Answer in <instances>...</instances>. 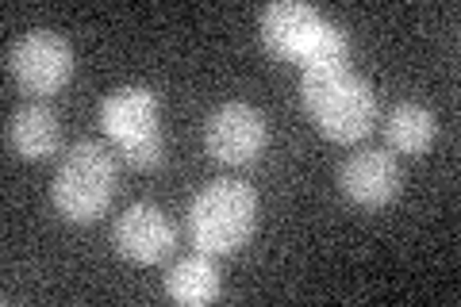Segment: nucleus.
<instances>
[{"label": "nucleus", "instance_id": "f257e3e1", "mask_svg": "<svg viewBox=\"0 0 461 307\" xmlns=\"http://www.w3.org/2000/svg\"><path fill=\"white\" fill-rule=\"evenodd\" d=\"M258 39L273 58L296 62L300 69L346 66V58H350V35L304 0H273V5H266L262 16H258Z\"/></svg>", "mask_w": 461, "mask_h": 307}, {"label": "nucleus", "instance_id": "1a4fd4ad", "mask_svg": "<svg viewBox=\"0 0 461 307\" xmlns=\"http://www.w3.org/2000/svg\"><path fill=\"white\" fill-rule=\"evenodd\" d=\"M339 193L357 208H384L400 196V166L388 150L350 154L339 169Z\"/></svg>", "mask_w": 461, "mask_h": 307}, {"label": "nucleus", "instance_id": "423d86ee", "mask_svg": "<svg viewBox=\"0 0 461 307\" xmlns=\"http://www.w3.org/2000/svg\"><path fill=\"white\" fill-rule=\"evenodd\" d=\"M5 69L20 93H27L32 100H47L69 85L77 69V54L66 35L47 32V27H32V32L8 42Z\"/></svg>", "mask_w": 461, "mask_h": 307}, {"label": "nucleus", "instance_id": "f8f14e48", "mask_svg": "<svg viewBox=\"0 0 461 307\" xmlns=\"http://www.w3.org/2000/svg\"><path fill=\"white\" fill-rule=\"evenodd\" d=\"M435 135H438V120L420 100H400V104L384 112V142L393 146L396 154L420 158L430 150Z\"/></svg>", "mask_w": 461, "mask_h": 307}, {"label": "nucleus", "instance_id": "f03ea898", "mask_svg": "<svg viewBox=\"0 0 461 307\" xmlns=\"http://www.w3.org/2000/svg\"><path fill=\"white\" fill-rule=\"evenodd\" d=\"M300 100L320 135L330 142H357L377 127V93L350 66H323L300 73Z\"/></svg>", "mask_w": 461, "mask_h": 307}, {"label": "nucleus", "instance_id": "20e7f679", "mask_svg": "<svg viewBox=\"0 0 461 307\" xmlns=\"http://www.w3.org/2000/svg\"><path fill=\"white\" fill-rule=\"evenodd\" d=\"M258 223L254 185L235 177L208 181L189 203V239L204 254H239L250 242Z\"/></svg>", "mask_w": 461, "mask_h": 307}, {"label": "nucleus", "instance_id": "39448f33", "mask_svg": "<svg viewBox=\"0 0 461 307\" xmlns=\"http://www.w3.org/2000/svg\"><path fill=\"white\" fill-rule=\"evenodd\" d=\"M158 93L147 85H123L100 100V127L108 131V142L123 154L127 166L158 169L166 158V139L158 127Z\"/></svg>", "mask_w": 461, "mask_h": 307}, {"label": "nucleus", "instance_id": "9b49d317", "mask_svg": "<svg viewBox=\"0 0 461 307\" xmlns=\"http://www.w3.org/2000/svg\"><path fill=\"white\" fill-rule=\"evenodd\" d=\"M220 292H223L220 269H215L212 254L204 250L173 261V269L166 273V296L181 307H204L212 300H220Z\"/></svg>", "mask_w": 461, "mask_h": 307}, {"label": "nucleus", "instance_id": "7ed1b4c3", "mask_svg": "<svg viewBox=\"0 0 461 307\" xmlns=\"http://www.w3.org/2000/svg\"><path fill=\"white\" fill-rule=\"evenodd\" d=\"M115 150L112 142L81 139L62 154L50 181V200L66 223H96L115 196Z\"/></svg>", "mask_w": 461, "mask_h": 307}, {"label": "nucleus", "instance_id": "0eeeda50", "mask_svg": "<svg viewBox=\"0 0 461 307\" xmlns=\"http://www.w3.org/2000/svg\"><path fill=\"white\" fill-rule=\"evenodd\" d=\"M269 146V120L247 100H227L204 120V150L220 166H247Z\"/></svg>", "mask_w": 461, "mask_h": 307}, {"label": "nucleus", "instance_id": "6e6552de", "mask_svg": "<svg viewBox=\"0 0 461 307\" xmlns=\"http://www.w3.org/2000/svg\"><path fill=\"white\" fill-rule=\"evenodd\" d=\"M177 230H173L169 215L158 203H131L123 215L112 223V246L115 254L131 266H158L173 254Z\"/></svg>", "mask_w": 461, "mask_h": 307}, {"label": "nucleus", "instance_id": "9d476101", "mask_svg": "<svg viewBox=\"0 0 461 307\" xmlns=\"http://www.w3.org/2000/svg\"><path fill=\"white\" fill-rule=\"evenodd\" d=\"M5 139H8V150L23 158V162H47L62 146V123H58L50 104L27 100V104H20L8 115Z\"/></svg>", "mask_w": 461, "mask_h": 307}]
</instances>
